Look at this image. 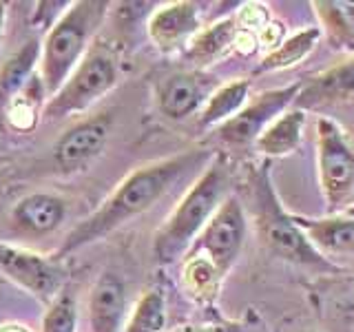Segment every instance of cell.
I'll return each instance as SVG.
<instances>
[{"label":"cell","mask_w":354,"mask_h":332,"mask_svg":"<svg viewBox=\"0 0 354 332\" xmlns=\"http://www.w3.org/2000/svg\"><path fill=\"white\" fill-rule=\"evenodd\" d=\"M215 158L213 151L206 149H191L169 155V158L149 162L129 173L122 180L115 191L111 193L95 213H91L86 219L77 224L66 239L62 241L58 257H66V255L77 252L91 243L102 241L111 232L120 230L124 224L133 221L136 217L144 215L151 210L160 199L171 193V188L184 180L188 173L204 171Z\"/></svg>","instance_id":"obj_1"},{"label":"cell","mask_w":354,"mask_h":332,"mask_svg":"<svg viewBox=\"0 0 354 332\" xmlns=\"http://www.w3.org/2000/svg\"><path fill=\"white\" fill-rule=\"evenodd\" d=\"M248 186H250V213H252L254 232H257L261 246L272 257L324 277L341 273V268L335 261L324 257L310 243L306 232L295 221V213H288L283 208L272 184L270 162H263L261 166L250 171Z\"/></svg>","instance_id":"obj_2"},{"label":"cell","mask_w":354,"mask_h":332,"mask_svg":"<svg viewBox=\"0 0 354 332\" xmlns=\"http://www.w3.org/2000/svg\"><path fill=\"white\" fill-rule=\"evenodd\" d=\"M230 197V169L224 155L210 160L206 169L184 193V197L171 210L164 224L153 237V257L158 264L169 266L191 250L199 232L217 213V208Z\"/></svg>","instance_id":"obj_3"},{"label":"cell","mask_w":354,"mask_h":332,"mask_svg":"<svg viewBox=\"0 0 354 332\" xmlns=\"http://www.w3.org/2000/svg\"><path fill=\"white\" fill-rule=\"evenodd\" d=\"M109 7L111 3L106 0H77L64 9L58 22L47 31L38 69L47 98L58 93V89L91 49V40L102 25Z\"/></svg>","instance_id":"obj_4"},{"label":"cell","mask_w":354,"mask_h":332,"mask_svg":"<svg viewBox=\"0 0 354 332\" xmlns=\"http://www.w3.org/2000/svg\"><path fill=\"white\" fill-rule=\"evenodd\" d=\"M120 82V66L115 55L102 44H95L86 51L82 62L75 66L58 93L47 100L42 116L47 120H60L84 113L100 102L111 89Z\"/></svg>","instance_id":"obj_5"},{"label":"cell","mask_w":354,"mask_h":332,"mask_svg":"<svg viewBox=\"0 0 354 332\" xmlns=\"http://www.w3.org/2000/svg\"><path fill=\"white\" fill-rule=\"evenodd\" d=\"M317 173L328 215L354 208V147L332 118L317 120Z\"/></svg>","instance_id":"obj_6"},{"label":"cell","mask_w":354,"mask_h":332,"mask_svg":"<svg viewBox=\"0 0 354 332\" xmlns=\"http://www.w3.org/2000/svg\"><path fill=\"white\" fill-rule=\"evenodd\" d=\"M248 235V217L237 195H230L224 204L217 208V213L199 232V237L188 252L204 255L215 266L219 275L226 279V275L237 264Z\"/></svg>","instance_id":"obj_7"},{"label":"cell","mask_w":354,"mask_h":332,"mask_svg":"<svg viewBox=\"0 0 354 332\" xmlns=\"http://www.w3.org/2000/svg\"><path fill=\"white\" fill-rule=\"evenodd\" d=\"M0 273L47 306L64 290L69 277L64 259L58 255L49 257L5 241H0Z\"/></svg>","instance_id":"obj_8"},{"label":"cell","mask_w":354,"mask_h":332,"mask_svg":"<svg viewBox=\"0 0 354 332\" xmlns=\"http://www.w3.org/2000/svg\"><path fill=\"white\" fill-rule=\"evenodd\" d=\"M304 89V80L286 84L279 89H268L261 91L257 98L243 107L235 118H230L221 127L215 129L217 140L228 149H246L259 140L261 133L268 129L272 122L288 111Z\"/></svg>","instance_id":"obj_9"},{"label":"cell","mask_w":354,"mask_h":332,"mask_svg":"<svg viewBox=\"0 0 354 332\" xmlns=\"http://www.w3.org/2000/svg\"><path fill=\"white\" fill-rule=\"evenodd\" d=\"M111 129H113V116L111 113L91 116L66 129L51 149L55 166H60V171L64 173L82 171L97 155H102Z\"/></svg>","instance_id":"obj_10"},{"label":"cell","mask_w":354,"mask_h":332,"mask_svg":"<svg viewBox=\"0 0 354 332\" xmlns=\"http://www.w3.org/2000/svg\"><path fill=\"white\" fill-rule=\"evenodd\" d=\"M215 89L213 77L204 71H177L158 84L155 104L166 120L180 122L199 113Z\"/></svg>","instance_id":"obj_11"},{"label":"cell","mask_w":354,"mask_h":332,"mask_svg":"<svg viewBox=\"0 0 354 332\" xmlns=\"http://www.w3.org/2000/svg\"><path fill=\"white\" fill-rule=\"evenodd\" d=\"M149 38L162 53H177L188 47L202 29V9L191 0H175L155 9L149 18Z\"/></svg>","instance_id":"obj_12"},{"label":"cell","mask_w":354,"mask_h":332,"mask_svg":"<svg viewBox=\"0 0 354 332\" xmlns=\"http://www.w3.org/2000/svg\"><path fill=\"white\" fill-rule=\"evenodd\" d=\"M354 100V55L304 80V89L295 100L297 109H321Z\"/></svg>","instance_id":"obj_13"},{"label":"cell","mask_w":354,"mask_h":332,"mask_svg":"<svg viewBox=\"0 0 354 332\" xmlns=\"http://www.w3.org/2000/svg\"><path fill=\"white\" fill-rule=\"evenodd\" d=\"M127 317L124 279L113 270H104L88 295V328L91 332H122Z\"/></svg>","instance_id":"obj_14"},{"label":"cell","mask_w":354,"mask_h":332,"mask_svg":"<svg viewBox=\"0 0 354 332\" xmlns=\"http://www.w3.org/2000/svg\"><path fill=\"white\" fill-rule=\"evenodd\" d=\"M66 217V199L55 193H29L14 204L11 226L22 235L42 237L58 230Z\"/></svg>","instance_id":"obj_15"},{"label":"cell","mask_w":354,"mask_h":332,"mask_svg":"<svg viewBox=\"0 0 354 332\" xmlns=\"http://www.w3.org/2000/svg\"><path fill=\"white\" fill-rule=\"evenodd\" d=\"M295 221L324 257H354V208L324 217L295 215Z\"/></svg>","instance_id":"obj_16"},{"label":"cell","mask_w":354,"mask_h":332,"mask_svg":"<svg viewBox=\"0 0 354 332\" xmlns=\"http://www.w3.org/2000/svg\"><path fill=\"white\" fill-rule=\"evenodd\" d=\"M310 297L326 321L341 328H354V270L326 275L310 286Z\"/></svg>","instance_id":"obj_17"},{"label":"cell","mask_w":354,"mask_h":332,"mask_svg":"<svg viewBox=\"0 0 354 332\" xmlns=\"http://www.w3.org/2000/svg\"><path fill=\"white\" fill-rule=\"evenodd\" d=\"M237 36L239 25L235 16L219 18L213 25L199 29L197 36L184 49V58L197 66V71H202L206 66L219 62L221 58H226L230 51H235Z\"/></svg>","instance_id":"obj_18"},{"label":"cell","mask_w":354,"mask_h":332,"mask_svg":"<svg viewBox=\"0 0 354 332\" xmlns=\"http://www.w3.org/2000/svg\"><path fill=\"white\" fill-rule=\"evenodd\" d=\"M182 288L184 293L193 299L195 304L210 308L215 306L224 277L219 275V270L210 264L204 255L197 252H186L182 259Z\"/></svg>","instance_id":"obj_19"},{"label":"cell","mask_w":354,"mask_h":332,"mask_svg":"<svg viewBox=\"0 0 354 332\" xmlns=\"http://www.w3.org/2000/svg\"><path fill=\"white\" fill-rule=\"evenodd\" d=\"M304 127H306V111L290 107L261 133L259 140L254 142V147L263 155H268V158H286V155H290L299 149L304 138Z\"/></svg>","instance_id":"obj_20"},{"label":"cell","mask_w":354,"mask_h":332,"mask_svg":"<svg viewBox=\"0 0 354 332\" xmlns=\"http://www.w3.org/2000/svg\"><path fill=\"white\" fill-rule=\"evenodd\" d=\"M250 95V80L239 77V80H230L226 84L217 86L210 98L206 100L204 109L197 116L199 129H217L230 118H235L239 111L248 104Z\"/></svg>","instance_id":"obj_21"},{"label":"cell","mask_w":354,"mask_h":332,"mask_svg":"<svg viewBox=\"0 0 354 332\" xmlns=\"http://www.w3.org/2000/svg\"><path fill=\"white\" fill-rule=\"evenodd\" d=\"M40 51L42 42L33 38L5 62L3 71H0V113L38 75L36 64L40 62Z\"/></svg>","instance_id":"obj_22"},{"label":"cell","mask_w":354,"mask_h":332,"mask_svg":"<svg viewBox=\"0 0 354 332\" xmlns=\"http://www.w3.org/2000/svg\"><path fill=\"white\" fill-rule=\"evenodd\" d=\"M321 40V27H304L295 36H286V40L277 49L268 51L257 64V73L283 71L304 62Z\"/></svg>","instance_id":"obj_23"},{"label":"cell","mask_w":354,"mask_h":332,"mask_svg":"<svg viewBox=\"0 0 354 332\" xmlns=\"http://www.w3.org/2000/svg\"><path fill=\"white\" fill-rule=\"evenodd\" d=\"M166 297L160 288H149L133 306L122 332H166Z\"/></svg>","instance_id":"obj_24"},{"label":"cell","mask_w":354,"mask_h":332,"mask_svg":"<svg viewBox=\"0 0 354 332\" xmlns=\"http://www.w3.org/2000/svg\"><path fill=\"white\" fill-rule=\"evenodd\" d=\"M313 7L321 20V27L328 29L330 38L337 42V47L354 49V3L319 0Z\"/></svg>","instance_id":"obj_25"},{"label":"cell","mask_w":354,"mask_h":332,"mask_svg":"<svg viewBox=\"0 0 354 332\" xmlns=\"http://www.w3.org/2000/svg\"><path fill=\"white\" fill-rule=\"evenodd\" d=\"M77 328V306L71 293L62 290L49 304L42 319V332H75Z\"/></svg>","instance_id":"obj_26"},{"label":"cell","mask_w":354,"mask_h":332,"mask_svg":"<svg viewBox=\"0 0 354 332\" xmlns=\"http://www.w3.org/2000/svg\"><path fill=\"white\" fill-rule=\"evenodd\" d=\"M235 20L241 31H248V33H257L270 22V11L268 5L263 3H243L239 7V11L235 14Z\"/></svg>","instance_id":"obj_27"},{"label":"cell","mask_w":354,"mask_h":332,"mask_svg":"<svg viewBox=\"0 0 354 332\" xmlns=\"http://www.w3.org/2000/svg\"><path fill=\"white\" fill-rule=\"evenodd\" d=\"M246 324L243 321H230V319H221V321H206V324H186L169 332H246Z\"/></svg>","instance_id":"obj_28"},{"label":"cell","mask_w":354,"mask_h":332,"mask_svg":"<svg viewBox=\"0 0 354 332\" xmlns=\"http://www.w3.org/2000/svg\"><path fill=\"white\" fill-rule=\"evenodd\" d=\"M286 40V27L279 20H270L259 33H257V44L259 49H266V53L277 49Z\"/></svg>","instance_id":"obj_29"},{"label":"cell","mask_w":354,"mask_h":332,"mask_svg":"<svg viewBox=\"0 0 354 332\" xmlns=\"http://www.w3.org/2000/svg\"><path fill=\"white\" fill-rule=\"evenodd\" d=\"M71 3H38V9H36V14H33V25H40V27H44V29H51L55 22H58V18L64 14H60V7H69Z\"/></svg>","instance_id":"obj_30"},{"label":"cell","mask_w":354,"mask_h":332,"mask_svg":"<svg viewBox=\"0 0 354 332\" xmlns=\"http://www.w3.org/2000/svg\"><path fill=\"white\" fill-rule=\"evenodd\" d=\"M0 332H31V330L22 324H3L0 326Z\"/></svg>","instance_id":"obj_31"},{"label":"cell","mask_w":354,"mask_h":332,"mask_svg":"<svg viewBox=\"0 0 354 332\" xmlns=\"http://www.w3.org/2000/svg\"><path fill=\"white\" fill-rule=\"evenodd\" d=\"M5 22H7V5L0 3V38H3V33H5Z\"/></svg>","instance_id":"obj_32"},{"label":"cell","mask_w":354,"mask_h":332,"mask_svg":"<svg viewBox=\"0 0 354 332\" xmlns=\"http://www.w3.org/2000/svg\"><path fill=\"white\" fill-rule=\"evenodd\" d=\"M304 332H313V330H304Z\"/></svg>","instance_id":"obj_33"},{"label":"cell","mask_w":354,"mask_h":332,"mask_svg":"<svg viewBox=\"0 0 354 332\" xmlns=\"http://www.w3.org/2000/svg\"><path fill=\"white\" fill-rule=\"evenodd\" d=\"M246 332H248V330H246ZM252 332H259V330H252Z\"/></svg>","instance_id":"obj_34"},{"label":"cell","mask_w":354,"mask_h":332,"mask_svg":"<svg viewBox=\"0 0 354 332\" xmlns=\"http://www.w3.org/2000/svg\"><path fill=\"white\" fill-rule=\"evenodd\" d=\"M0 175H3V173H0Z\"/></svg>","instance_id":"obj_35"}]
</instances>
